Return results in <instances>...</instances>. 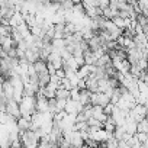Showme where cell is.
<instances>
[{
  "instance_id": "obj_1",
  "label": "cell",
  "mask_w": 148,
  "mask_h": 148,
  "mask_svg": "<svg viewBox=\"0 0 148 148\" xmlns=\"http://www.w3.org/2000/svg\"><path fill=\"white\" fill-rule=\"evenodd\" d=\"M2 89H3V97L6 100H12L13 99V87H12V84H10L9 80H5L3 82Z\"/></svg>"
},
{
  "instance_id": "obj_2",
  "label": "cell",
  "mask_w": 148,
  "mask_h": 148,
  "mask_svg": "<svg viewBox=\"0 0 148 148\" xmlns=\"http://www.w3.org/2000/svg\"><path fill=\"white\" fill-rule=\"evenodd\" d=\"M148 131V125H147V118H144L142 121L136 122V132H141V134H147Z\"/></svg>"
},
{
  "instance_id": "obj_3",
  "label": "cell",
  "mask_w": 148,
  "mask_h": 148,
  "mask_svg": "<svg viewBox=\"0 0 148 148\" xmlns=\"http://www.w3.org/2000/svg\"><path fill=\"white\" fill-rule=\"evenodd\" d=\"M136 139L139 141V144H147V139H148V135L147 134H141V132H136L135 134Z\"/></svg>"
},
{
  "instance_id": "obj_4",
  "label": "cell",
  "mask_w": 148,
  "mask_h": 148,
  "mask_svg": "<svg viewBox=\"0 0 148 148\" xmlns=\"http://www.w3.org/2000/svg\"><path fill=\"white\" fill-rule=\"evenodd\" d=\"M73 148H83V147H73Z\"/></svg>"
}]
</instances>
